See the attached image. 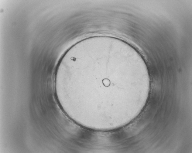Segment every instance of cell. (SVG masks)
Wrapping results in <instances>:
<instances>
[{"mask_svg":"<svg viewBox=\"0 0 192 153\" xmlns=\"http://www.w3.org/2000/svg\"><path fill=\"white\" fill-rule=\"evenodd\" d=\"M123 50L96 43L69 50L56 73L74 107L81 110L118 109L127 87L137 86L146 73L141 67L125 65Z\"/></svg>","mask_w":192,"mask_h":153,"instance_id":"6da1fadb","label":"cell"}]
</instances>
